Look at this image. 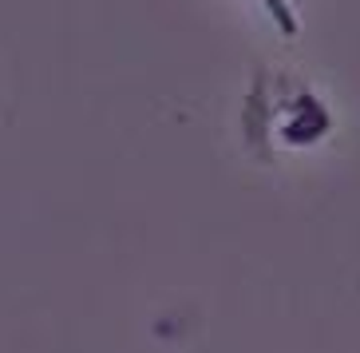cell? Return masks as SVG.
Here are the masks:
<instances>
[{"mask_svg": "<svg viewBox=\"0 0 360 353\" xmlns=\"http://www.w3.org/2000/svg\"><path fill=\"white\" fill-rule=\"evenodd\" d=\"M262 4H265V12L274 16V24L281 28V36H297V16L289 12L285 0H262Z\"/></svg>", "mask_w": 360, "mask_h": 353, "instance_id": "obj_1", "label": "cell"}]
</instances>
